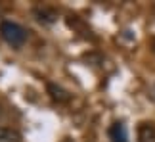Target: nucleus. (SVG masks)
Returning <instances> with one entry per match:
<instances>
[{
    "mask_svg": "<svg viewBox=\"0 0 155 142\" xmlns=\"http://www.w3.org/2000/svg\"><path fill=\"white\" fill-rule=\"evenodd\" d=\"M0 35L14 48H21L27 40V31L19 23H14V21H2L0 23Z\"/></svg>",
    "mask_w": 155,
    "mask_h": 142,
    "instance_id": "f257e3e1",
    "label": "nucleus"
},
{
    "mask_svg": "<svg viewBox=\"0 0 155 142\" xmlns=\"http://www.w3.org/2000/svg\"><path fill=\"white\" fill-rule=\"evenodd\" d=\"M109 137L113 142H128V133L123 123H113L109 129Z\"/></svg>",
    "mask_w": 155,
    "mask_h": 142,
    "instance_id": "f03ea898",
    "label": "nucleus"
},
{
    "mask_svg": "<svg viewBox=\"0 0 155 142\" xmlns=\"http://www.w3.org/2000/svg\"><path fill=\"white\" fill-rule=\"evenodd\" d=\"M138 140L140 142H155V127L144 123L138 129Z\"/></svg>",
    "mask_w": 155,
    "mask_h": 142,
    "instance_id": "7ed1b4c3",
    "label": "nucleus"
},
{
    "mask_svg": "<svg viewBox=\"0 0 155 142\" xmlns=\"http://www.w3.org/2000/svg\"><path fill=\"white\" fill-rule=\"evenodd\" d=\"M0 142H21V134L8 127H0Z\"/></svg>",
    "mask_w": 155,
    "mask_h": 142,
    "instance_id": "20e7f679",
    "label": "nucleus"
},
{
    "mask_svg": "<svg viewBox=\"0 0 155 142\" xmlns=\"http://www.w3.org/2000/svg\"><path fill=\"white\" fill-rule=\"evenodd\" d=\"M50 92H54L52 96L56 98V100H67V98H69V96H67V92H63L61 88H56L54 85H50Z\"/></svg>",
    "mask_w": 155,
    "mask_h": 142,
    "instance_id": "39448f33",
    "label": "nucleus"
},
{
    "mask_svg": "<svg viewBox=\"0 0 155 142\" xmlns=\"http://www.w3.org/2000/svg\"><path fill=\"white\" fill-rule=\"evenodd\" d=\"M151 48H153V52H155V40H153V42H151Z\"/></svg>",
    "mask_w": 155,
    "mask_h": 142,
    "instance_id": "423d86ee",
    "label": "nucleus"
},
{
    "mask_svg": "<svg viewBox=\"0 0 155 142\" xmlns=\"http://www.w3.org/2000/svg\"><path fill=\"white\" fill-rule=\"evenodd\" d=\"M0 115H2V108H0Z\"/></svg>",
    "mask_w": 155,
    "mask_h": 142,
    "instance_id": "0eeeda50",
    "label": "nucleus"
}]
</instances>
